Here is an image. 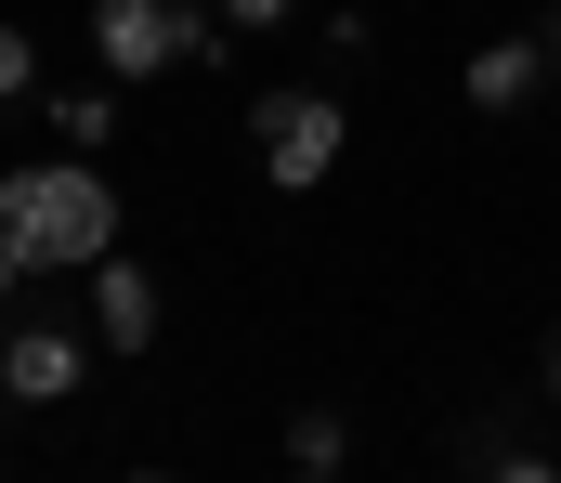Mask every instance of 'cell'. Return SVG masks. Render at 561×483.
I'll return each instance as SVG.
<instances>
[{
	"instance_id": "cell-10",
	"label": "cell",
	"mask_w": 561,
	"mask_h": 483,
	"mask_svg": "<svg viewBox=\"0 0 561 483\" xmlns=\"http://www.w3.org/2000/svg\"><path fill=\"white\" fill-rule=\"evenodd\" d=\"M536 39H549V79H561V13H549V26H536Z\"/></svg>"
},
{
	"instance_id": "cell-2",
	"label": "cell",
	"mask_w": 561,
	"mask_h": 483,
	"mask_svg": "<svg viewBox=\"0 0 561 483\" xmlns=\"http://www.w3.org/2000/svg\"><path fill=\"white\" fill-rule=\"evenodd\" d=\"M249 145H262V183H275V196H313L327 170L353 158V118H340V92H300V79H275V92L249 105Z\"/></svg>"
},
{
	"instance_id": "cell-12",
	"label": "cell",
	"mask_w": 561,
	"mask_h": 483,
	"mask_svg": "<svg viewBox=\"0 0 561 483\" xmlns=\"http://www.w3.org/2000/svg\"><path fill=\"white\" fill-rule=\"evenodd\" d=\"M0 288H13V249H0Z\"/></svg>"
},
{
	"instance_id": "cell-6",
	"label": "cell",
	"mask_w": 561,
	"mask_h": 483,
	"mask_svg": "<svg viewBox=\"0 0 561 483\" xmlns=\"http://www.w3.org/2000/svg\"><path fill=\"white\" fill-rule=\"evenodd\" d=\"M92 340H105V353H144V340H157V275L118 262V249L92 262Z\"/></svg>"
},
{
	"instance_id": "cell-1",
	"label": "cell",
	"mask_w": 561,
	"mask_h": 483,
	"mask_svg": "<svg viewBox=\"0 0 561 483\" xmlns=\"http://www.w3.org/2000/svg\"><path fill=\"white\" fill-rule=\"evenodd\" d=\"M0 249H13V275H92L118 249V183L92 170V145L0 183Z\"/></svg>"
},
{
	"instance_id": "cell-11",
	"label": "cell",
	"mask_w": 561,
	"mask_h": 483,
	"mask_svg": "<svg viewBox=\"0 0 561 483\" xmlns=\"http://www.w3.org/2000/svg\"><path fill=\"white\" fill-rule=\"evenodd\" d=\"M549 405H561V340H549Z\"/></svg>"
},
{
	"instance_id": "cell-4",
	"label": "cell",
	"mask_w": 561,
	"mask_h": 483,
	"mask_svg": "<svg viewBox=\"0 0 561 483\" xmlns=\"http://www.w3.org/2000/svg\"><path fill=\"white\" fill-rule=\"evenodd\" d=\"M79 366H92V340H79V326H13V340H0V392H13V405H66V392H79Z\"/></svg>"
},
{
	"instance_id": "cell-3",
	"label": "cell",
	"mask_w": 561,
	"mask_h": 483,
	"mask_svg": "<svg viewBox=\"0 0 561 483\" xmlns=\"http://www.w3.org/2000/svg\"><path fill=\"white\" fill-rule=\"evenodd\" d=\"M92 53L105 79H157V66H222V26L196 0H92Z\"/></svg>"
},
{
	"instance_id": "cell-5",
	"label": "cell",
	"mask_w": 561,
	"mask_h": 483,
	"mask_svg": "<svg viewBox=\"0 0 561 483\" xmlns=\"http://www.w3.org/2000/svg\"><path fill=\"white\" fill-rule=\"evenodd\" d=\"M536 79H549V39H536V26H510V39H483V53L457 66V92H470L483 118H510V105H536Z\"/></svg>"
},
{
	"instance_id": "cell-8",
	"label": "cell",
	"mask_w": 561,
	"mask_h": 483,
	"mask_svg": "<svg viewBox=\"0 0 561 483\" xmlns=\"http://www.w3.org/2000/svg\"><path fill=\"white\" fill-rule=\"evenodd\" d=\"M53 131H66V145H105V131H118V92H53Z\"/></svg>"
},
{
	"instance_id": "cell-9",
	"label": "cell",
	"mask_w": 561,
	"mask_h": 483,
	"mask_svg": "<svg viewBox=\"0 0 561 483\" xmlns=\"http://www.w3.org/2000/svg\"><path fill=\"white\" fill-rule=\"evenodd\" d=\"M300 0H222V26H287Z\"/></svg>"
},
{
	"instance_id": "cell-7",
	"label": "cell",
	"mask_w": 561,
	"mask_h": 483,
	"mask_svg": "<svg viewBox=\"0 0 561 483\" xmlns=\"http://www.w3.org/2000/svg\"><path fill=\"white\" fill-rule=\"evenodd\" d=\"M340 458H353V418L340 405H300L287 418V471H340Z\"/></svg>"
}]
</instances>
